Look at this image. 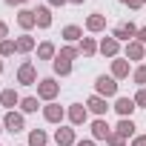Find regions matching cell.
Returning <instances> with one entry per match:
<instances>
[{
  "label": "cell",
  "mask_w": 146,
  "mask_h": 146,
  "mask_svg": "<svg viewBox=\"0 0 146 146\" xmlns=\"http://www.w3.org/2000/svg\"><path fill=\"white\" fill-rule=\"evenodd\" d=\"M17 83H23V86H35L37 83V69H35V63H20V69H17Z\"/></svg>",
  "instance_id": "obj_4"
},
{
  "label": "cell",
  "mask_w": 146,
  "mask_h": 146,
  "mask_svg": "<svg viewBox=\"0 0 146 146\" xmlns=\"http://www.w3.org/2000/svg\"><path fill=\"white\" fill-rule=\"evenodd\" d=\"M69 3H75V6H83V3H86V0H69Z\"/></svg>",
  "instance_id": "obj_39"
},
{
  "label": "cell",
  "mask_w": 146,
  "mask_h": 146,
  "mask_svg": "<svg viewBox=\"0 0 146 146\" xmlns=\"http://www.w3.org/2000/svg\"><path fill=\"white\" fill-rule=\"evenodd\" d=\"M135 109H137L135 98H117V100H115V112H117L120 117H132Z\"/></svg>",
  "instance_id": "obj_7"
},
{
  "label": "cell",
  "mask_w": 146,
  "mask_h": 146,
  "mask_svg": "<svg viewBox=\"0 0 146 146\" xmlns=\"http://www.w3.org/2000/svg\"><path fill=\"white\" fill-rule=\"evenodd\" d=\"M95 89H98L100 98H115V95H117V83H115L112 75H100V78L95 80Z\"/></svg>",
  "instance_id": "obj_3"
},
{
  "label": "cell",
  "mask_w": 146,
  "mask_h": 146,
  "mask_svg": "<svg viewBox=\"0 0 146 146\" xmlns=\"http://www.w3.org/2000/svg\"><path fill=\"white\" fill-rule=\"evenodd\" d=\"M6 37H9V26L0 20V40H6Z\"/></svg>",
  "instance_id": "obj_34"
},
{
  "label": "cell",
  "mask_w": 146,
  "mask_h": 146,
  "mask_svg": "<svg viewBox=\"0 0 146 146\" xmlns=\"http://www.w3.org/2000/svg\"><path fill=\"white\" fill-rule=\"evenodd\" d=\"M78 49H80V54H86V57H92V54H95V52H98V49H100V46H98V43H95V37H83V40H80V46H78Z\"/></svg>",
  "instance_id": "obj_25"
},
{
  "label": "cell",
  "mask_w": 146,
  "mask_h": 146,
  "mask_svg": "<svg viewBox=\"0 0 146 146\" xmlns=\"http://www.w3.org/2000/svg\"><path fill=\"white\" fill-rule=\"evenodd\" d=\"M98 52L106 54V57H117V52H120V40H115V37H103Z\"/></svg>",
  "instance_id": "obj_13"
},
{
  "label": "cell",
  "mask_w": 146,
  "mask_h": 146,
  "mask_svg": "<svg viewBox=\"0 0 146 146\" xmlns=\"http://www.w3.org/2000/svg\"><path fill=\"white\" fill-rule=\"evenodd\" d=\"M43 117H46L49 123H63L66 109H63V106H57V103H49V106H43Z\"/></svg>",
  "instance_id": "obj_8"
},
{
  "label": "cell",
  "mask_w": 146,
  "mask_h": 146,
  "mask_svg": "<svg viewBox=\"0 0 146 146\" xmlns=\"http://www.w3.org/2000/svg\"><path fill=\"white\" fill-rule=\"evenodd\" d=\"M57 95H60V83H57L54 78H43V80H37V98H40V100L54 103Z\"/></svg>",
  "instance_id": "obj_1"
},
{
  "label": "cell",
  "mask_w": 146,
  "mask_h": 146,
  "mask_svg": "<svg viewBox=\"0 0 146 146\" xmlns=\"http://www.w3.org/2000/svg\"><path fill=\"white\" fill-rule=\"evenodd\" d=\"M0 132H3V126H0Z\"/></svg>",
  "instance_id": "obj_41"
},
{
  "label": "cell",
  "mask_w": 146,
  "mask_h": 146,
  "mask_svg": "<svg viewBox=\"0 0 146 146\" xmlns=\"http://www.w3.org/2000/svg\"><path fill=\"white\" fill-rule=\"evenodd\" d=\"M20 109H23L26 115L37 112V98H23V100H20Z\"/></svg>",
  "instance_id": "obj_28"
},
{
  "label": "cell",
  "mask_w": 146,
  "mask_h": 146,
  "mask_svg": "<svg viewBox=\"0 0 146 146\" xmlns=\"http://www.w3.org/2000/svg\"><path fill=\"white\" fill-rule=\"evenodd\" d=\"M54 57H57L54 43H52V40H43V43L37 46V60H54Z\"/></svg>",
  "instance_id": "obj_18"
},
{
  "label": "cell",
  "mask_w": 146,
  "mask_h": 146,
  "mask_svg": "<svg viewBox=\"0 0 146 146\" xmlns=\"http://www.w3.org/2000/svg\"><path fill=\"white\" fill-rule=\"evenodd\" d=\"M52 6H63V3H69V0H49Z\"/></svg>",
  "instance_id": "obj_38"
},
{
  "label": "cell",
  "mask_w": 146,
  "mask_h": 146,
  "mask_svg": "<svg viewBox=\"0 0 146 146\" xmlns=\"http://www.w3.org/2000/svg\"><path fill=\"white\" fill-rule=\"evenodd\" d=\"M35 15H37V29H49V26H52V12H49V6H37Z\"/></svg>",
  "instance_id": "obj_20"
},
{
  "label": "cell",
  "mask_w": 146,
  "mask_h": 146,
  "mask_svg": "<svg viewBox=\"0 0 146 146\" xmlns=\"http://www.w3.org/2000/svg\"><path fill=\"white\" fill-rule=\"evenodd\" d=\"M3 126H6V132H12V135H15V132H23V129H26V120H23V115H20V112H15V109H12V112L3 117Z\"/></svg>",
  "instance_id": "obj_6"
},
{
  "label": "cell",
  "mask_w": 146,
  "mask_h": 146,
  "mask_svg": "<svg viewBox=\"0 0 146 146\" xmlns=\"http://www.w3.org/2000/svg\"><path fill=\"white\" fill-rule=\"evenodd\" d=\"M106 143H109V146H126V137L117 135V132H112V135L106 137Z\"/></svg>",
  "instance_id": "obj_30"
},
{
  "label": "cell",
  "mask_w": 146,
  "mask_h": 146,
  "mask_svg": "<svg viewBox=\"0 0 146 146\" xmlns=\"http://www.w3.org/2000/svg\"><path fill=\"white\" fill-rule=\"evenodd\" d=\"M135 103H137V109H146V86H140V89H137Z\"/></svg>",
  "instance_id": "obj_31"
},
{
  "label": "cell",
  "mask_w": 146,
  "mask_h": 146,
  "mask_svg": "<svg viewBox=\"0 0 146 146\" xmlns=\"http://www.w3.org/2000/svg\"><path fill=\"white\" fill-rule=\"evenodd\" d=\"M66 117L72 120V126H80V123H86V120H89V109H86L83 103H72V106H69V112H66Z\"/></svg>",
  "instance_id": "obj_5"
},
{
  "label": "cell",
  "mask_w": 146,
  "mask_h": 146,
  "mask_svg": "<svg viewBox=\"0 0 146 146\" xmlns=\"http://www.w3.org/2000/svg\"><path fill=\"white\" fill-rule=\"evenodd\" d=\"M15 46H17V52H20V54H26V52H32V49H35V37L20 35V37L15 40Z\"/></svg>",
  "instance_id": "obj_24"
},
{
  "label": "cell",
  "mask_w": 146,
  "mask_h": 146,
  "mask_svg": "<svg viewBox=\"0 0 146 146\" xmlns=\"http://www.w3.org/2000/svg\"><path fill=\"white\" fill-rule=\"evenodd\" d=\"M17 52V46H15V40H0V57H9V54H15Z\"/></svg>",
  "instance_id": "obj_26"
},
{
  "label": "cell",
  "mask_w": 146,
  "mask_h": 146,
  "mask_svg": "<svg viewBox=\"0 0 146 146\" xmlns=\"http://www.w3.org/2000/svg\"><path fill=\"white\" fill-rule=\"evenodd\" d=\"M146 57V46L140 40H129L126 43V60H143Z\"/></svg>",
  "instance_id": "obj_10"
},
{
  "label": "cell",
  "mask_w": 146,
  "mask_h": 146,
  "mask_svg": "<svg viewBox=\"0 0 146 146\" xmlns=\"http://www.w3.org/2000/svg\"><path fill=\"white\" fill-rule=\"evenodd\" d=\"M135 40H140V43H146V26H143V29H137V37H135Z\"/></svg>",
  "instance_id": "obj_35"
},
{
  "label": "cell",
  "mask_w": 146,
  "mask_h": 146,
  "mask_svg": "<svg viewBox=\"0 0 146 146\" xmlns=\"http://www.w3.org/2000/svg\"><path fill=\"white\" fill-rule=\"evenodd\" d=\"M143 3H146V0H143Z\"/></svg>",
  "instance_id": "obj_42"
},
{
  "label": "cell",
  "mask_w": 146,
  "mask_h": 146,
  "mask_svg": "<svg viewBox=\"0 0 146 146\" xmlns=\"http://www.w3.org/2000/svg\"><path fill=\"white\" fill-rule=\"evenodd\" d=\"M63 40H69V43H75V40H83V29L80 26H75V23H69V26H63Z\"/></svg>",
  "instance_id": "obj_19"
},
{
  "label": "cell",
  "mask_w": 146,
  "mask_h": 146,
  "mask_svg": "<svg viewBox=\"0 0 146 146\" xmlns=\"http://www.w3.org/2000/svg\"><path fill=\"white\" fill-rule=\"evenodd\" d=\"M86 29L89 32H103L106 29V17L103 15H89L86 17Z\"/></svg>",
  "instance_id": "obj_21"
},
{
  "label": "cell",
  "mask_w": 146,
  "mask_h": 146,
  "mask_svg": "<svg viewBox=\"0 0 146 146\" xmlns=\"http://www.w3.org/2000/svg\"><path fill=\"white\" fill-rule=\"evenodd\" d=\"M17 26H20L23 32L35 29V26H37V15H35L32 9H20V15H17Z\"/></svg>",
  "instance_id": "obj_9"
},
{
  "label": "cell",
  "mask_w": 146,
  "mask_h": 146,
  "mask_svg": "<svg viewBox=\"0 0 146 146\" xmlns=\"http://www.w3.org/2000/svg\"><path fill=\"white\" fill-rule=\"evenodd\" d=\"M112 78H115V80L129 78V60H120V57H115V60H112Z\"/></svg>",
  "instance_id": "obj_16"
},
{
  "label": "cell",
  "mask_w": 146,
  "mask_h": 146,
  "mask_svg": "<svg viewBox=\"0 0 146 146\" xmlns=\"http://www.w3.org/2000/svg\"><path fill=\"white\" fill-rule=\"evenodd\" d=\"M115 132L123 135V137H135V123H132V117H120V123L115 126Z\"/></svg>",
  "instance_id": "obj_22"
},
{
  "label": "cell",
  "mask_w": 146,
  "mask_h": 146,
  "mask_svg": "<svg viewBox=\"0 0 146 146\" xmlns=\"http://www.w3.org/2000/svg\"><path fill=\"white\" fill-rule=\"evenodd\" d=\"M132 146H146V135H135V140H132Z\"/></svg>",
  "instance_id": "obj_33"
},
{
  "label": "cell",
  "mask_w": 146,
  "mask_h": 146,
  "mask_svg": "<svg viewBox=\"0 0 146 146\" xmlns=\"http://www.w3.org/2000/svg\"><path fill=\"white\" fill-rule=\"evenodd\" d=\"M86 109H89V112H95L98 117H103V115L109 112V106H106V98H100V95H92V98L86 100Z\"/></svg>",
  "instance_id": "obj_11"
},
{
  "label": "cell",
  "mask_w": 146,
  "mask_h": 146,
  "mask_svg": "<svg viewBox=\"0 0 146 146\" xmlns=\"http://www.w3.org/2000/svg\"><path fill=\"white\" fill-rule=\"evenodd\" d=\"M132 80H135L137 86H146V63H143V66H137V69L132 72Z\"/></svg>",
  "instance_id": "obj_27"
},
{
  "label": "cell",
  "mask_w": 146,
  "mask_h": 146,
  "mask_svg": "<svg viewBox=\"0 0 146 146\" xmlns=\"http://www.w3.org/2000/svg\"><path fill=\"white\" fill-rule=\"evenodd\" d=\"M109 135H112V129H109V123H106L103 117L92 120V137H95V140H106Z\"/></svg>",
  "instance_id": "obj_14"
},
{
  "label": "cell",
  "mask_w": 146,
  "mask_h": 146,
  "mask_svg": "<svg viewBox=\"0 0 146 146\" xmlns=\"http://www.w3.org/2000/svg\"><path fill=\"white\" fill-rule=\"evenodd\" d=\"M75 146H95V140H78Z\"/></svg>",
  "instance_id": "obj_37"
},
{
  "label": "cell",
  "mask_w": 146,
  "mask_h": 146,
  "mask_svg": "<svg viewBox=\"0 0 146 146\" xmlns=\"http://www.w3.org/2000/svg\"><path fill=\"white\" fill-rule=\"evenodd\" d=\"M0 75H3V57H0Z\"/></svg>",
  "instance_id": "obj_40"
},
{
  "label": "cell",
  "mask_w": 146,
  "mask_h": 146,
  "mask_svg": "<svg viewBox=\"0 0 146 146\" xmlns=\"http://www.w3.org/2000/svg\"><path fill=\"white\" fill-rule=\"evenodd\" d=\"M20 100H23V98H20V95H17L15 89H3V92H0V103H3V106H6L9 112H12V109H15V106H17Z\"/></svg>",
  "instance_id": "obj_17"
},
{
  "label": "cell",
  "mask_w": 146,
  "mask_h": 146,
  "mask_svg": "<svg viewBox=\"0 0 146 146\" xmlns=\"http://www.w3.org/2000/svg\"><path fill=\"white\" fill-rule=\"evenodd\" d=\"M123 6H129V9H140L143 6V0H120Z\"/></svg>",
  "instance_id": "obj_32"
},
{
  "label": "cell",
  "mask_w": 146,
  "mask_h": 146,
  "mask_svg": "<svg viewBox=\"0 0 146 146\" xmlns=\"http://www.w3.org/2000/svg\"><path fill=\"white\" fill-rule=\"evenodd\" d=\"M54 140H57V146H75L78 143L75 140V129H69V126H60L54 132Z\"/></svg>",
  "instance_id": "obj_12"
},
{
  "label": "cell",
  "mask_w": 146,
  "mask_h": 146,
  "mask_svg": "<svg viewBox=\"0 0 146 146\" xmlns=\"http://www.w3.org/2000/svg\"><path fill=\"white\" fill-rule=\"evenodd\" d=\"M49 143V135L43 129H32L29 132V146H46Z\"/></svg>",
  "instance_id": "obj_23"
},
{
  "label": "cell",
  "mask_w": 146,
  "mask_h": 146,
  "mask_svg": "<svg viewBox=\"0 0 146 146\" xmlns=\"http://www.w3.org/2000/svg\"><path fill=\"white\" fill-rule=\"evenodd\" d=\"M52 69H54V75L66 78V75H72V60H66L63 54H57V57L52 60Z\"/></svg>",
  "instance_id": "obj_15"
},
{
  "label": "cell",
  "mask_w": 146,
  "mask_h": 146,
  "mask_svg": "<svg viewBox=\"0 0 146 146\" xmlns=\"http://www.w3.org/2000/svg\"><path fill=\"white\" fill-rule=\"evenodd\" d=\"M112 37H115V40H126V43H129V40H135V37H137V26H135L132 20H123V23H117V26L112 29Z\"/></svg>",
  "instance_id": "obj_2"
},
{
  "label": "cell",
  "mask_w": 146,
  "mask_h": 146,
  "mask_svg": "<svg viewBox=\"0 0 146 146\" xmlns=\"http://www.w3.org/2000/svg\"><path fill=\"white\" fill-rule=\"evenodd\" d=\"M60 54H63L66 60H75V57L80 54V49H78V46H63V49H60Z\"/></svg>",
  "instance_id": "obj_29"
},
{
  "label": "cell",
  "mask_w": 146,
  "mask_h": 146,
  "mask_svg": "<svg viewBox=\"0 0 146 146\" xmlns=\"http://www.w3.org/2000/svg\"><path fill=\"white\" fill-rule=\"evenodd\" d=\"M6 3H9V6H26L29 0H6Z\"/></svg>",
  "instance_id": "obj_36"
}]
</instances>
